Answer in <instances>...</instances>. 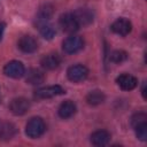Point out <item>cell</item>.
Returning a JSON list of instances; mask_svg holds the SVG:
<instances>
[{
  "label": "cell",
  "mask_w": 147,
  "mask_h": 147,
  "mask_svg": "<svg viewBox=\"0 0 147 147\" xmlns=\"http://www.w3.org/2000/svg\"><path fill=\"white\" fill-rule=\"evenodd\" d=\"M45 130H46V125L41 117H32L26 123V126H25L26 136L32 139H36V138H39L40 136H42Z\"/></svg>",
  "instance_id": "obj_1"
},
{
  "label": "cell",
  "mask_w": 147,
  "mask_h": 147,
  "mask_svg": "<svg viewBox=\"0 0 147 147\" xmlns=\"http://www.w3.org/2000/svg\"><path fill=\"white\" fill-rule=\"evenodd\" d=\"M67 76L70 82L80 83L84 82L88 76V69L83 64H75L68 68Z\"/></svg>",
  "instance_id": "obj_2"
},
{
  "label": "cell",
  "mask_w": 147,
  "mask_h": 147,
  "mask_svg": "<svg viewBox=\"0 0 147 147\" xmlns=\"http://www.w3.org/2000/svg\"><path fill=\"white\" fill-rule=\"evenodd\" d=\"M62 47H63V51L68 54L78 53L84 47V39L79 36H70L64 39Z\"/></svg>",
  "instance_id": "obj_3"
},
{
  "label": "cell",
  "mask_w": 147,
  "mask_h": 147,
  "mask_svg": "<svg viewBox=\"0 0 147 147\" xmlns=\"http://www.w3.org/2000/svg\"><path fill=\"white\" fill-rule=\"evenodd\" d=\"M59 24H60L61 29L67 33H74L79 29V25H78L72 13H65V14L61 15V17L59 20Z\"/></svg>",
  "instance_id": "obj_4"
},
{
  "label": "cell",
  "mask_w": 147,
  "mask_h": 147,
  "mask_svg": "<svg viewBox=\"0 0 147 147\" xmlns=\"http://www.w3.org/2000/svg\"><path fill=\"white\" fill-rule=\"evenodd\" d=\"M3 74L10 78H21L25 75V68L20 61H10L5 65Z\"/></svg>",
  "instance_id": "obj_5"
},
{
  "label": "cell",
  "mask_w": 147,
  "mask_h": 147,
  "mask_svg": "<svg viewBox=\"0 0 147 147\" xmlns=\"http://www.w3.org/2000/svg\"><path fill=\"white\" fill-rule=\"evenodd\" d=\"M64 93H65V91L62 86L51 85V86H46V87H41V88L37 90L36 96L38 99H49V98H54L57 95H62Z\"/></svg>",
  "instance_id": "obj_6"
},
{
  "label": "cell",
  "mask_w": 147,
  "mask_h": 147,
  "mask_svg": "<svg viewBox=\"0 0 147 147\" xmlns=\"http://www.w3.org/2000/svg\"><path fill=\"white\" fill-rule=\"evenodd\" d=\"M9 109L16 116L24 115L30 109V101L25 98H15L10 101Z\"/></svg>",
  "instance_id": "obj_7"
},
{
  "label": "cell",
  "mask_w": 147,
  "mask_h": 147,
  "mask_svg": "<svg viewBox=\"0 0 147 147\" xmlns=\"http://www.w3.org/2000/svg\"><path fill=\"white\" fill-rule=\"evenodd\" d=\"M18 48L23 53H33L38 49V41L33 36L25 34L18 40Z\"/></svg>",
  "instance_id": "obj_8"
},
{
  "label": "cell",
  "mask_w": 147,
  "mask_h": 147,
  "mask_svg": "<svg viewBox=\"0 0 147 147\" xmlns=\"http://www.w3.org/2000/svg\"><path fill=\"white\" fill-rule=\"evenodd\" d=\"M78 25L79 26H85V25H88L93 22V18H94V15H93V11L88 8H79L77 9L76 11L72 13Z\"/></svg>",
  "instance_id": "obj_9"
},
{
  "label": "cell",
  "mask_w": 147,
  "mask_h": 147,
  "mask_svg": "<svg viewBox=\"0 0 147 147\" xmlns=\"http://www.w3.org/2000/svg\"><path fill=\"white\" fill-rule=\"evenodd\" d=\"M132 24L126 18H118L111 24V31L118 36H126L131 32Z\"/></svg>",
  "instance_id": "obj_10"
},
{
  "label": "cell",
  "mask_w": 147,
  "mask_h": 147,
  "mask_svg": "<svg viewBox=\"0 0 147 147\" xmlns=\"http://www.w3.org/2000/svg\"><path fill=\"white\" fill-rule=\"evenodd\" d=\"M116 83L117 85L124 90V91H131L133 88L137 87L138 85V80L134 76L129 75V74H122L116 78Z\"/></svg>",
  "instance_id": "obj_11"
},
{
  "label": "cell",
  "mask_w": 147,
  "mask_h": 147,
  "mask_svg": "<svg viewBox=\"0 0 147 147\" xmlns=\"http://www.w3.org/2000/svg\"><path fill=\"white\" fill-rule=\"evenodd\" d=\"M40 64H41L42 68H45L47 70L56 69L61 64V56L59 54H56V53H49V54L45 55L41 59Z\"/></svg>",
  "instance_id": "obj_12"
},
{
  "label": "cell",
  "mask_w": 147,
  "mask_h": 147,
  "mask_svg": "<svg viewBox=\"0 0 147 147\" xmlns=\"http://www.w3.org/2000/svg\"><path fill=\"white\" fill-rule=\"evenodd\" d=\"M53 14H54V7L52 5L46 3V5L41 6L40 9H39V11H38V14H37V18H36L37 20V22H36L37 25L39 26L40 24L47 23L52 18Z\"/></svg>",
  "instance_id": "obj_13"
},
{
  "label": "cell",
  "mask_w": 147,
  "mask_h": 147,
  "mask_svg": "<svg viewBox=\"0 0 147 147\" xmlns=\"http://www.w3.org/2000/svg\"><path fill=\"white\" fill-rule=\"evenodd\" d=\"M76 110H77V107H76L75 102H72L71 100H67L60 105L57 113H59V116L61 118L67 119V118L72 117L76 114Z\"/></svg>",
  "instance_id": "obj_14"
},
{
  "label": "cell",
  "mask_w": 147,
  "mask_h": 147,
  "mask_svg": "<svg viewBox=\"0 0 147 147\" xmlns=\"http://www.w3.org/2000/svg\"><path fill=\"white\" fill-rule=\"evenodd\" d=\"M110 141V133L106 130H98L91 134V142L94 146H106Z\"/></svg>",
  "instance_id": "obj_15"
},
{
  "label": "cell",
  "mask_w": 147,
  "mask_h": 147,
  "mask_svg": "<svg viewBox=\"0 0 147 147\" xmlns=\"http://www.w3.org/2000/svg\"><path fill=\"white\" fill-rule=\"evenodd\" d=\"M25 79L31 85H39L44 82L45 76H44L42 71H40L38 69H30L25 75Z\"/></svg>",
  "instance_id": "obj_16"
},
{
  "label": "cell",
  "mask_w": 147,
  "mask_h": 147,
  "mask_svg": "<svg viewBox=\"0 0 147 147\" xmlns=\"http://www.w3.org/2000/svg\"><path fill=\"white\" fill-rule=\"evenodd\" d=\"M86 101H87V103L91 105V106L101 105V103L105 101V94H103V92L100 91V90L91 91V92L86 95Z\"/></svg>",
  "instance_id": "obj_17"
},
{
  "label": "cell",
  "mask_w": 147,
  "mask_h": 147,
  "mask_svg": "<svg viewBox=\"0 0 147 147\" xmlns=\"http://www.w3.org/2000/svg\"><path fill=\"white\" fill-rule=\"evenodd\" d=\"M16 134V127L11 123H5L0 126V139L10 140Z\"/></svg>",
  "instance_id": "obj_18"
},
{
  "label": "cell",
  "mask_w": 147,
  "mask_h": 147,
  "mask_svg": "<svg viewBox=\"0 0 147 147\" xmlns=\"http://www.w3.org/2000/svg\"><path fill=\"white\" fill-rule=\"evenodd\" d=\"M38 28H39L40 34H41L45 39H47V40L53 39V37H54V36H55V33H56L55 28H54L49 22L44 23V24H40Z\"/></svg>",
  "instance_id": "obj_19"
},
{
  "label": "cell",
  "mask_w": 147,
  "mask_h": 147,
  "mask_svg": "<svg viewBox=\"0 0 147 147\" xmlns=\"http://www.w3.org/2000/svg\"><path fill=\"white\" fill-rule=\"evenodd\" d=\"M127 59V53L122 49H116L110 54V60L114 63H122Z\"/></svg>",
  "instance_id": "obj_20"
},
{
  "label": "cell",
  "mask_w": 147,
  "mask_h": 147,
  "mask_svg": "<svg viewBox=\"0 0 147 147\" xmlns=\"http://www.w3.org/2000/svg\"><path fill=\"white\" fill-rule=\"evenodd\" d=\"M144 123H147V115L145 113H138V114H134L131 118V125L134 127H137L138 125L140 124H144Z\"/></svg>",
  "instance_id": "obj_21"
},
{
  "label": "cell",
  "mask_w": 147,
  "mask_h": 147,
  "mask_svg": "<svg viewBox=\"0 0 147 147\" xmlns=\"http://www.w3.org/2000/svg\"><path fill=\"white\" fill-rule=\"evenodd\" d=\"M134 130H136L137 138L139 140H141V141H146L147 140V123L138 125L137 127H134Z\"/></svg>",
  "instance_id": "obj_22"
},
{
  "label": "cell",
  "mask_w": 147,
  "mask_h": 147,
  "mask_svg": "<svg viewBox=\"0 0 147 147\" xmlns=\"http://www.w3.org/2000/svg\"><path fill=\"white\" fill-rule=\"evenodd\" d=\"M5 29H6V24H5V23H0V40H1L2 36H3Z\"/></svg>",
  "instance_id": "obj_23"
},
{
  "label": "cell",
  "mask_w": 147,
  "mask_h": 147,
  "mask_svg": "<svg viewBox=\"0 0 147 147\" xmlns=\"http://www.w3.org/2000/svg\"><path fill=\"white\" fill-rule=\"evenodd\" d=\"M141 92H142V96H144V99H146V98H147V96H146V84H144Z\"/></svg>",
  "instance_id": "obj_24"
}]
</instances>
